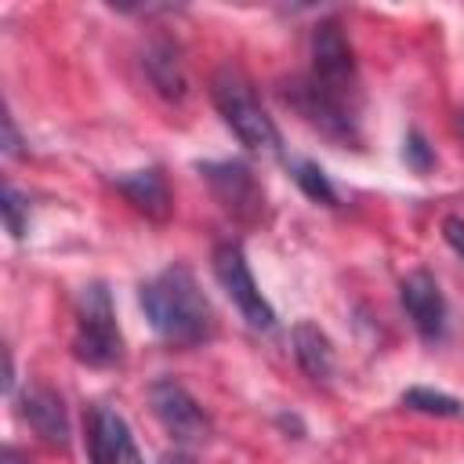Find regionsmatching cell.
<instances>
[{"label": "cell", "instance_id": "16", "mask_svg": "<svg viewBox=\"0 0 464 464\" xmlns=\"http://www.w3.org/2000/svg\"><path fill=\"white\" fill-rule=\"evenodd\" d=\"M402 406H410L417 413H428V417H460L464 413V402L460 399H453L446 392H435V388H424V384L406 388L402 392Z\"/></svg>", "mask_w": 464, "mask_h": 464}, {"label": "cell", "instance_id": "12", "mask_svg": "<svg viewBox=\"0 0 464 464\" xmlns=\"http://www.w3.org/2000/svg\"><path fill=\"white\" fill-rule=\"evenodd\" d=\"M112 185H116V192H120L138 214H145L149 221H167L170 210H174L170 185H167L163 170H156V167H141V170L116 174Z\"/></svg>", "mask_w": 464, "mask_h": 464}, {"label": "cell", "instance_id": "22", "mask_svg": "<svg viewBox=\"0 0 464 464\" xmlns=\"http://www.w3.org/2000/svg\"><path fill=\"white\" fill-rule=\"evenodd\" d=\"M460 130H464V112H460Z\"/></svg>", "mask_w": 464, "mask_h": 464}, {"label": "cell", "instance_id": "10", "mask_svg": "<svg viewBox=\"0 0 464 464\" xmlns=\"http://www.w3.org/2000/svg\"><path fill=\"white\" fill-rule=\"evenodd\" d=\"M87 457L91 464H145L130 424L105 402L87 410Z\"/></svg>", "mask_w": 464, "mask_h": 464}, {"label": "cell", "instance_id": "19", "mask_svg": "<svg viewBox=\"0 0 464 464\" xmlns=\"http://www.w3.org/2000/svg\"><path fill=\"white\" fill-rule=\"evenodd\" d=\"M442 239H446V243H450V250L464 261V218H457V214L442 218Z\"/></svg>", "mask_w": 464, "mask_h": 464}, {"label": "cell", "instance_id": "3", "mask_svg": "<svg viewBox=\"0 0 464 464\" xmlns=\"http://www.w3.org/2000/svg\"><path fill=\"white\" fill-rule=\"evenodd\" d=\"M72 355H76V362L94 366V370H109V366L123 362V334H120L112 294L105 283H87L76 297Z\"/></svg>", "mask_w": 464, "mask_h": 464}, {"label": "cell", "instance_id": "18", "mask_svg": "<svg viewBox=\"0 0 464 464\" xmlns=\"http://www.w3.org/2000/svg\"><path fill=\"white\" fill-rule=\"evenodd\" d=\"M402 160H406V167L413 174H428L435 167V149H431V141L417 127L406 130V138H402Z\"/></svg>", "mask_w": 464, "mask_h": 464}, {"label": "cell", "instance_id": "8", "mask_svg": "<svg viewBox=\"0 0 464 464\" xmlns=\"http://www.w3.org/2000/svg\"><path fill=\"white\" fill-rule=\"evenodd\" d=\"M283 98L312 123L319 127L326 138L341 141V145H359V120H355V105L337 102L334 94H326L323 87H315L308 76L294 80L290 91H283Z\"/></svg>", "mask_w": 464, "mask_h": 464}, {"label": "cell", "instance_id": "21", "mask_svg": "<svg viewBox=\"0 0 464 464\" xmlns=\"http://www.w3.org/2000/svg\"><path fill=\"white\" fill-rule=\"evenodd\" d=\"M160 464H196L188 453H181V450H170V453H163L160 457Z\"/></svg>", "mask_w": 464, "mask_h": 464}, {"label": "cell", "instance_id": "11", "mask_svg": "<svg viewBox=\"0 0 464 464\" xmlns=\"http://www.w3.org/2000/svg\"><path fill=\"white\" fill-rule=\"evenodd\" d=\"M18 413L22 420L36 431V439L51 450H65L69 446V417H65V406H62V395L47 384H29L22 395H18Z\"/></svg>", "mask_w": 464, "mask_h": 464}, {"label": "cell", "instance_id": "13", "mask_svg": "<svg viewBox=\"0 0 464 464\" xmlns=\"http://www.w3.org/2000/svg\"><path fill=\"white\" fill-rule=\"evenodd\" d=\"M141 69H145V76L160 98H167V102L185 98V65H181V51L170 36H152L145 44Z\"/></svg>", "mask_w": 464, "mask_h": 464}, {"label": "cell", "instance_id": "20", "mask_svg": "<svg viewBox=\"0 0 464 464\" xmlns=\"http://www.w3.org/2000/svg\"><path fill=\"white\" fill-rule=\"evenodd\" d=\"M4 152H7V156H22V152H25V149H22V134H18L11 112L4 116Z\"/></svg>", "mask_w": 464, "mask_h": 464}, {"label": "cell", "instance_id": "9", "mask_svg": "<svg viewBox=\"0 0 464 464\" xmlns=\"http://www.w3.org/2000/svg\"><path fill=\"white\" fill-rule=\"evenodd\" d=\"M399 301H402L406 319L420 334V341L435 344V341L446 337V297H442L439 279L428 268H413L399 283Z\"/></svg>", "mask_w": 464, "mask_h": 464}, {"label": "cell", "instance_id": "5", "mask_svg": "<svg viewBox=\"0 0 464 464\" xmlns=\"http://www.w3.org/2000/svg\"><path fill=\"white\" fill-rule=\"evenodd\" d=\"M196 170L210 185V192H214V199L221 203L225 214H232L243 225L261 221L265 188H261L250 163H243V160H207V163H196Z\"/></svg>", "mask_w": 464, "mask_h": 464}, {"label": "cell", "instance_id": "6", "mask_svg": "<svg viewBox=\"0 0 464 464\" xmlns=\"http://www.w3.org/2000/svg\"><path fill=\"white\" fill-rule=\"evenodd\" d=\"M149 406H152V417L160 420V428L181 442V446H199L210 439L214 424H210V413L196 402V395L174 381V377H160L152 381L149 388Z\"/></svg>", "mask_w": 464, "mask_h": 464}, {"label": "cell", "instance_id": "2", "mask_svg": "<svg viewBox=\"0 0 464 464\" xmlns=\"http://www.w3.org/2000/svg\"><path fill=\"white\" fill-rule=\"evenodd\" d=\"M210 98H214V109L221 112L225 127L254 152H268V156H279L283 152V138H279V127L276 120L265 112L254 83L246 80L243 69L236 65H221L210 80Z\"/></svg>", "mask_w": 464, "mask_h": 464}, {"label": "cell", "instance_id": "15", "mask_svg": "<svg viewBox=\"0 0 464 464\" xmlns=\"http://www.w3.org/2000/svg\"><path fill=\"white\" fill-rule=\"evenodd\" d=\"M290 174L297 181V188L312 199V203H323V207H337V192L326 178V170L315 163V160H294L290 163Z\"/></svg>", "mask_w": 464, "mask_h": 464}, {"label": "cell", "instance_id": "14", "mask_svg": "<svg viewBox=\"0 0 464 464\" xmlns=\"http://www.w3.org/2000/svg\"><path fill=\"white\" fill-rule=\"evenodd\" d=\"M290 344H294V359L304 370V377H312V381H330L334 377V344L312 319L294 323Z\"/></svg>", "mask_w": 464, "mask_h": 464}, {"label": "cell", "instance_id": "17", "mask_svg": "<svg viewBox=\"0 0 464 464\" xmlns=\"http://www.w3.org/2000/svg\"><path fill=\"white\" fill-rule=\"evenodd\" d=\"M0 210H4V225L11 232V239H25V232H29V199L14 185H4Z\"/></svg>", "mask_w": 464, "mask_h": 464}, {"label": "cell", "instance_id": "4", "mask_svg": "<svg viewBox=\"0 0 464 464\" xmlns=\"http://www.w3.org/2000/svg\"><path fill=\"white\" fill-rule=\"evenodd\" d=\"M214 279L221 283V290L228 294V301L239 308V315L246 319V326L254 330H272L276 326V308L268 304V297L261 294L250 265H246V254L239 243L225 239L214 246Z\"/></svg>", "mask_w": 464, "mask_h": 464}, {"label": "cell", "instance_id": "1", "mask_svg": "<svg viewBox=\"0 0 464 464\" xmlns=\"http://www.w3.org/2000/svg\"><path fill=\"white\" fill-rule=\"evenodd\" d=\"M138 301L149 326L174 348H199L218 330L214 308L188 265H167L163 272L145 279Z\"/></svg>", "mask_w": 464, "mask_h": 464}, {"label": "cell", "instance_id": "7", "mask_svg": "<svg viewBox=\"0 0 464 464\" xmlns=\"http://www.w3.org/2000/svg\"><path fill=\"white\" fill-rule=\"evenodd\" d=\"M308 80L315 87H323L326 94H334L337 102L355 105V54L352 44L344 36V29L337 22H319L312 33V72Z\"/></svg>", "mask_w": 464, "mask_h": 464}]
</instances>
